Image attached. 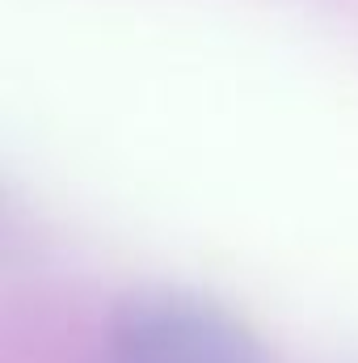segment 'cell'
Returning <instances> with one entry per match:
<instances>
[{"label":"cell","mask_w":358,"mask_h":363,"mask_svg":"<svg viewBox=\"0 0 358 363\" xmlns=\"http://www.w3.org/2000/svg\"><path fill=\"white\" fill-rule=\"evenodd\" d=\"M110 363H270L266 342L224 304L181 287H131L105 317Z\"/></svg>","instance_id":"1"}]
</instances>
